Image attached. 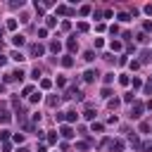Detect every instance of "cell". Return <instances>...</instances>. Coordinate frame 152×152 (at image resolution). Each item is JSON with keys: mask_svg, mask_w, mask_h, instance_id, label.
Here are the masks:
<instances>
[{"mask_svg": "<svg viewBox=\"0 0 152 152\" xmlns=\"http://www.w3.org/2000/svg\"><path fill=\"white\" fill-rule=\"evenodd\" d=\"M71 64H74V59H71L69 55H64V57H62V66H66V69H69Z\"/></svg>", "mask_w": 152, "mask_h": 152, "instance_id": "13", "label": "cell"}, {"mask_svg": "<svg viewBox=\"0 0 152 152\" xmlns=\"http://www.w3.org/2000/svg\"><path fill=\"white\" fill-rule=\"evenodd\" d=\"M76 147H78V150H83V152H86V150H88V142H76Z\"/></svg>", "mask_w": 152, "mask_h": 152, "instance_id": "33", "label": "cell"}, {"mask_svg": "<svg viewBox=\"0 0 152 152\" xmlns=\"http://www.w3.org/2000/svg\"><path fill=\"white\" fill-rule=\"evenodd\" d=\"M114 81V74H104V83H112Z\"/></svg>", "mask_w": 152, "mask_h": 152, "instance_id": "31", "label": "cell"}, {"mask_svg": "<svg viewBox=\"0 0 152 152\" xmlns=\"http://www.w3.org/2000/svg\"><path fill=\"white\" fill-rule=\"evenodd\" d=\"M119 21H128V12H119Z\"/></svg>", "mask_w": 152, "mask_h": 152, "instance_id": "23", "label": "cell"}, {"mask_svg": "<svg viewBox=\"0 0 152 152\" xmlns=\"http://www.w3.org/2000/svg\"><path fill=\"white\" fill-rule=\"evenodd\" d=\"M131 83H133V88H140V86H142V81H140L138 76H133V81H131Z\"/></svg>", "mask_w": 152, "mask_h": 152, "instance_id": "22", "label": "cell"}, {"mask_svg": "<svg viewBox=\"0 0 152 152\" xmlns=\"http://www.w3.org/2000/svg\"><path fill=\"white\" fill-rule=\"evenodd\" d=\"M43 52H45V48H43L40 43H33V45H31V55H33V57H40Z\"/></svg>", "mask_w": 152, "mask_h": 152, "instance_id": "3", "label": "cell"}, {"mask_svg": "<svg viewBox=\"0 0 152 152\" xmlns=\"http://www.w3.org/2000/svg\"><path fill=\"white\" fill-rule=\"evenodd\" d=\"M142 10H145V14H152V5H145Z\"/></svg>", "mask_w": 152, "mask_h": 152, "instance_id": "35", "label": "cell"}, {"mask_svg": "<svg viewBox=\"0 0 152 152\" xmlns=\"http://www.w3.org/2000/svg\"><path fill=\"white\" fill-rule=\"evenodd\" d=\"M57 14H74V10L66 5H57Z\"/></svg>", "mask_w": 152, "mask_h": 152, "instance_id": "4", "label": "cell"}, {"mask_svg": "<svg viewBox=\"0 0 152 152\" xmlns=\"http://www.w3.org/2000/svg\"><path fill=\"white\" fill-rule=\"evenodd\" d=\"M140 131L142 133H150V124H140Z\"/></svg>", "mask_w": 152, "mask_h": 152, "instance_id": "32", "label": "cell"}, {"mask_svg": "<svg viewBox=\"0 0 152 152\" xmlns=\"http://www.w3.org/2000/svg\"><path fill=\"white\" fill-rule=\"evenodd\" d=\"M124 102H133V93H124Z\"/></svg>", "mask_w": 152, "mask_h": 152, "instance_id": "26", "label": "cell"}, {"mask_svg": "<svg viewBox=\"0 0 152 152\" xmlns=\"http://www.w3.org/2000/svg\"><path fill=\"white\" fill-rule=\"evenodd\" d=\"M7 28L14 31V28H17V19H7Z\"/></svg>", "mask_w": 152, "mask_h": 152, "instance_id": "21", "label": "cell"}, {"mask_svg": "<svg viewBox=\"0 0 152 152\" xmlns=\"http://www.w3.org/2000/svg\"><path fill=\"white\" fill-rule=\"evenodd\" d=\"M142 150H145V152H152V142H145V145H142Z\"/></svg>", "mask_w": 152, "mask_h": 152, "instance_id": "34", "label": "cell"}, {"mask_svg": "<svg viewBox=\"0 0 152 152\" xmlns=\"http://www.w3.org/2000/svg\"><path fill=\"white\" fill-rule=\"evenodd\" d=\"M5 62H7V57H5V55H0V66H2Z\"/></svg>", "mask_w": 152, "mask_h": 152, "instance_id": "36", "label": "cell"}, {"mask_svg": "<svg viewBox=\"0 0 152 152\" xmlns=\"http://www.w3.org/2000/svg\"><path fill=\"white\" fill-rule=\"evenodd\" d=\"M95 76H97V71H95V69H88V71L83 74V78H86V81H95Z\"/></svg>", "mask_w": 152, "mask_h": 152, "instance_id": "8", "label": "cell"}, {"mask_svg": "<svg viewBox=\"0 0 152 152\" xmlns=\"http://www.w3.org/2000/svg\"><path fill=\"white\" fill-rule=\"evenodd\" d=\"M12 140H14V142H24V135H21V133H17V135H12Z\"/></svg>", "mask_w": 152, "mask_h": 152, "instance_id": "28", "label": "cell"}, {"mask_svg": "<svg viewBox=\"0 0 152 152\" xmlns=\"http://www.w3.org/2000/svg\"><path fill=\"white\" fill-rule=\"evenodd\" d=\"M142 109H145V107H142V104L138 102V104L133 107V114H131V116H135V119H140V116H142Z\"/></svg>", "mask_w": 152, "mask_h": 152, "instance_id": "6", "label": "cell"}, {"mask_svg": "<svg viewBox=\"0 0 152 152\" xmlns=\"http://www.w3.org/2000/svg\"><path fill=\"white\" fill-rule=\"evenodd\" d=\"M48 142H50V145H55V142H57V135H55V133H50V135H48Z\"/></svg>", "mask_w": 152, "mask_h": 152, "instance_id": "29", "label": "cell"}, {"mask_svg": "<svg viewBox=\"0 0 152 152\" xmlns=\"http://www.w3.org/2000/svg\"><path fill=\"white\" fill-rule=\"evenodd\" d=\"M90 128H93V131H97V133H100V131H102V128H104V126H102V124H95V121H93V126H90Z\"/></svg>", "mask_w": 152, "mask_h": 152, "instance_id": "27", "label": "cell"}, {"mask_svg": "<svg viewBox=\"0 0 152 152\" xmlns=\"http://www.w3.org/2000/svg\"><path fill=\"white\" fill-rule=\"evenodd\" d=\"M102 97H112V88H102Z\"/></svg>", "mask_w": 152, "mask_h": 152, "instance_id": "25", "label": "cell"}, {"mask_svg": "<svg viewBox=\"0 0 152 152\" xmlns=\"http://www.w3.org/2000/svg\"><path fill=\"white\" fill-rule=\"evenodd\" d=\"M10 119H12V116H10V112H5V109H2V112H0V124H10Z\"/></svg>", "mask_w": 152, "mask_h": 152, "instance_id": "12", "label": "cell"}, {"mask_svg": "<svg viewBox=\"0 0 152 152\" xmlns=\"http://www.w3.org/2000/svg\"><path fill=\"white\" fill-rule=\"evenodd\" d=\"M109 147H112V152H121V150H124V140H114Z\"/></svg>", "mask_w": 152, "mask_h": 152, "instance_id": "7", "label": "cell"}, {"mask_svg": "<svg viewBox=\"0 0 152 152\" xmlns=\"http://www.w3.org/2000/svg\"><path fill=\"white\" fill-rule=\"evenodd\" d=\"M59 133H62V138H71V135H74V128H71L69 124H62V126H59Z\"/></svg>", "mask_w": 152, "mask_h": 152, "instance_id": "1", "label": "cell"}, {"mask_svg": "<svg viewBox=\"0 0 152 152\" xmlns=\"http://www.w3.org/2000/svg\"><path fill=\"white\" fill-rule=\"evenodd\" d=\"M57 86H59V88H64V86H66V78H64V76H59V78H57Z\"/></svg>", "mask_w": 152, "mask_h": 152, "instance_id": "24", "label": "cell"}, {"mask_svg": "<svg viewBox=\"0 0 152 152\" xmlns=\"http://www.w3.org/2000/svg\"><path fill=\"white\" fill-rule=\"evenodd\" d=\"M83 116H86L88 121H93V119H95V112H93V109H86V112H83Z\"/></svg>", "mask_w": 152, "mask_h": 152, "instance_id": "20", "label": "cell"}, {"mask_svg": "<svg viewBox=\"0 0 152 152\" xmlns=\"http://www.w3.org/2000/svg\"><path fill=\"white\" fill-rule=\"evenodd\" d=\"M28 100H31V104H38V102H40V100H43V93H40V90H38V93H33V95H31V97H28Z\"/></svg>", "mask_w": 152, "mask_h": 152, "instance_id": "9", "label": "cell"}, {"mask_svg": "<svg viewBox=\"0 0 152 152\" xmlns=\"http://www.w3.org/2000/svg\"><path fill=\"white\" fill-rule=\"evenodd\" d=\"M119 83H121V86H128V83H131V78H128L126 74H121V76H119Z\"/></svg>", "mask_w": 152, "mask_h": 152, "instance_id": "17", "label": "cell"}, {"mask_svg": "<svg viewBox=\"0 0 152 152\" xmlns=\"http://www.w3.org/2000/svg\"><path fill=\"white\" fill-rule=\"evenodd\" d=\"M135 40H138V43H145V40H147V36H145V33H138V38H135Z\"/></svg>", "mask_w": 152, "mask_h": 152, "instance_id": "30", "label": "cell"}, {"mask_svg": "<svg viewBox=\"0 0 152 152\" xmlns=\"http://www.w3.org/2000/svg\"><path fill=\"white\" fill-rule=\"evenodd\" d=\"M12 59H14V62H24V59H26V57H24V55H21V52H12Z\"/></svg>", "mask_w": 152, "mask_h": 152, "instance_id": "15", "label": "cell"}, {"mask_svg": "<svg viewBox=\"0 0 152 152\" xmlns=\"http://www.w3.org/2000/svg\"><path fill=\"white\" fill-rule=\"evenodd\" d=\"M50 50H52V52L57 55V52L62 50V43H59V40H52V43H50Z\"/></svg>", "mask_w": 152, "mask_h": 152, "instance_id": "11", "label": "cell"}, {"mask_svg": "<svg viewBox=\"0 0 152 152\" xmlns=\"http://www.w3.org/2000/svg\"><path fill=\"white\" fill-rule=\"evenodd\" d=\"M50 86H52V81H50V78H40V88H45V90H48Z\"/></svg>", "mask_w": 152, "mask_h": 152, "instance_id": "18", "label": "cell"}, {"mask_svg": "<svg viewBox=\"0 0 152 152\" xmlns=\"http://www.w3.org/2000/svg\"><path fill=\"white\" fill-rule=\"evenodd\" d=\"M48 104H50V107H55V104H59V97H57V95H52V97H48Z\"/></svg>", "mask_w": 152, "mask_h": 152, "instance_id": "19", "label": "cell"}, {"mask_svg": "<svg viewBox=\"0 0 152 152\" xmlns=\"http://www.w3.org/2000/svg\"><path fill=\"white\" fill-rule=\"evenodd\" d=\"M64 119H66V124H71V121L78 119V114H76V112H64Z\"/></svg>", "mask_w": 152, "mask_h": 152, "instance_id": "10", "label": "cell"}, {"mask_svg": "<svg viewBox=\"0 0 152 152\" xmlns=\"http://www.w3.org/2000/svg\"><path fill=\"white\" fill-rule=\"evenodd\" d=\"M83 59H86V62H93V59H95V52H93V50H88V52L83 55Z\"/></svg>", "mask_w": 152, "mask_h": 152, "instance_id": "16", "label": "cell"}, {"mask_svg": "<svg viewBox=\"0 0 152 152\" xmlns=\"http://www.w3.org/2000/svg\"><path fill=\"white\" fill-rule=\"evenodd\" d=\"M66 48H69L71 52H76V50H78V40H76V38H69V40H66Z\"/></svg>", "mask_w": 152, "mask_h": 152, "instance_id": "5", "label": "cell"}, {"mask_svg": "<svg viewBox=\"0 0 152 152\" xmlns=\"http://www.w3.org/2000/svg\"><path fill=\"white\" fill-rule=\"evenodd\" d=\"M109 48H112V50H116V52H119V50H121V40H112V43H109Z\"/></svg>", "mask_w": 152, "mask_h": 152, "instance_id": "14", "label": "cell"}, {"mask_svg": "<svg viewBox=\"0 0 152 152\" xmlns=\"http://www.w3.org/2000/svg\"><path fill=\"white\" fill-rule=\"evenodd\" d=\"M24 43H26V38H24L21 33H14V36H12V45H14V48H21Z\"/></svg>", "mask_w": 152, "mask_h": 152, "instance_id": "2", "label": "cell"}]
</instances>
